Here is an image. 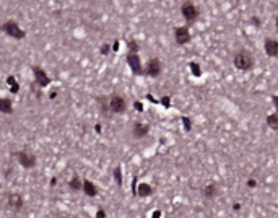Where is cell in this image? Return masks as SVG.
I'll return each instance as SVG.
<instances>
[{"instance_id": "1f68e13d", "label": "cell", "mask_w": 278, "mask_h": 218, "mask_svg": "<svg viewBox=\"0 0 278 218\" xmlns=\"http://www.w3.org/2000/svg\"><path fill=\"white\" fill-rule=\"evenodd\" d=\"M135 107H137V109H138V111H143V106H141V104H140V103H135Z\"/></svg>"}, {"instance_id": "52a82bcc", "label": "cell", "mask_w": 278, "mask_h": 218, "mask_svg": "<svg viewBox=\"0 0 278 218\" xmlns=\"http://www.w3.org/2000/svg\"><path fill=\"white\" fill-rule=\"evenodd\" d=\"M125 60H127V65L130 67V70H132L133 75H145V68H143V65H141V60H140L138 54H127Z\"/></svg>"}, {"instance_id": "603a6c76", "label": "cell", "mask_w": 278, "mask_h": 218, "mask_svg": "<svg viewBox=\"0 0 278 218\" xmlns=\"http://www.w3.org/2000/svg\"><path fill=\"white\" fill-rule=\"evenodd\" d=\"M189 67H190L192 75H194V77H200L202 75V70H200V65H198V64H194V62H192Z\"/></svg>"}, {"instance_id": "d4e9b609", "label": "cell", "mask_w": 278, "mask_h": 218, "mask_svg": "<svg viewBox=\"0 0 278 218\" xmlns=\"http://www.w3.org/2000/svg\"><path fill=\"white\" fill-rule=\"evenodd\" d=\"M272 101H273V104H275V109H276V112H278V95L272 96Z\"/></svg>"}, {"instance_id": "ba28073f", "label": "cell", "mask_w": 278, "mask_h": 218, "mask_svg": "<svg viewBox=\"0 0 278 218\" xmlns=\"http://www.w3.org/2000/svg\"><path fill=\"white\" fill-rule=\"evenodd\" d=\"M174 41L177 42L179 46L189 44V42L192 41L189 26H177V28H174Z\"/></svg>"}, {"instance_id": "f1b7e54d", "label": "cell", "mask_w": 278, "mask_h": 218, "mask_svg": "<svg viewBox=\"0 0 278 218\" xmlns=\"http://www.w3.org/2000/svg\"><path fill=\"white\" fill-rule=\"evenodd\" d=\"M252 21H254L255 26H260V25H262V23H259V18H255V16H252Z\"/></svg>"}, {"instance_id": "d6986e66", "label": "cell", "mask_w": 278, "mask_h": 218, "mask_svg": "<svg viewBox=\"0 0 278 218\" xmlns=\"http://www.w3.org/2000/svg\"><path fill=\"white\" fill-rule=\"evenodd\" d=\"M265 122H267V125H268V129L278 130V112L268 114V116L265 117Z\"/></svg>"}, {"instance_id": "e0dca14e", "label": "cell", "mask_w": 278, "mask_h": 218, "mask_svg": "<svg viewBox=\"0 0 278 218\" xmlns=\"http://www.w3.org/2000/svg\"><path fill=\"white\" fill-rule=\"evenodd\" d=\"M69 189H70V191H73V192L83 191V181H81V177L78 176V174H75V176H73L72 179L69 181Z\"/></svg>"}, {"instance_id": "8992f818", "label": "cell", "mask_w": 278, "mask_h": 218, "mask_svg": "<svg viewBox=\"0 0 278 218\" xmlns=\"http://www.w3.org/2000/svg\"><path fill=\"white\" fill-rule=\"evenodd\" d=\"M31 70H33V75H34V83L38 85L39 88H46V87H49V85H50L52 80H50V77L46 73V70H44L42 67L33 65Z\"/></svg>"}, {"instance_id": "9a60e30c", "label": "cell", "mask_w": 278, "mask_h": 218, "mask_svg": "<svg viewBox=\"0 0 278 218\" xmlns=\"http://www.w3.org/2000/svg\"><path fill=\"white\" fill-rule=\"evenodd\" d=\"M83 192H85V196H88V197H96L98 196V187L89 179H83Z\"/></svg>"}, {"instance_id": "3957f363", "label": "cell", "mask_w": 278, "mask_h": 218, "mask_svg": "<svg viewBox=\"0 0 278 218\" xmlns=\"http://www.w3.org/2000/svg\"><path fill=\"white\" fill-rule=\"evenodd\" d=\"M0 30H2L3 34H7L8 38H13V39H23L26 36V31L21 30L20 25L15 20H7L0 26Z\"/></svg>"}, {"instance_id": "4fadbf2b", "label": "cell", "mask_w": 278, "mask_h": 218, "mask_svg": "<svg viewBox=\"0 0 278 218\" xmlns=\"http://www.w3.org/2000/svg\"><path fill=\"white\" fill-rule=\"evenodd\" d=\"M218 194H220V187H218L216 182H208L207 186H203V187H202V196L205 197L207 200H213V199H216Z\"/></svg>"}, {"instance_id": "4316f807", "label": "cell", "mask_w": 278, "mask_h": 218, "mask_svg": "<svg viewBox=\"0 0 278 218\" xmlns=\"http://www.w3.org/2000/svg\"><path fill=\"white\" fill-rule=\"evenodd\" d=\"M112 50H114V52H117V50H119V39H116L114 44H112Z\"/></svg>"}, {"instance_id": "ffe728a7", "label": "cell", "mask_w": 278, "mask_h": 218, "mask_svg": "<svg viewBox=\"0 0 278 218\" xmlns=\"http://www.w3.org/2000/svg\"><path fill=\"white\" fill-rule=\"evenodd\" d=\"M7 83L10 85V91H12V93H18V91H20V83L16 82V78L13 75L7 77Z\"/></svg>"}, {"instance_id": "277c9868", "label": "cell", "mask_w": 278, "mask_h": 218, "mask_svg": "<svg viewBox=\"0 0 278 218\" xmlns=\"http://www.w3.org/2000/svg\"><path fill=\"white\" fill-rule=\"evenodd\" d=\"M181 13H182L184 20L187 21V25H192V23H195L198 20V16H200V8L192 2H184L181 5Z\"/></svg>"}, {"instance_id": "4dcf8cb0", "label": "cell", "mask_w": 278, "mask_h": 218, "mask_svg": "<svg viewBox=\"0 0 278 218\" xmlns=\"http://www.w3.org/2000/svg\"><path fill=\"white\" fill-rule=\"evenodd\" d=\"M239 208H241V204H237V202H236L234 205H232V210H236V212H237Z\"/></svg>"}, {"instance_id": "836d02e7", "label": "cell", "mask_w": 278, "mask_h": 218, "mask_svg": "<svg viewBox=\"0 0 278 218\" xmlns=\"http://www.w3.org/2000/svg\"><path fill=\"white\" fill-rule=\"evenodd\" d=\"M275 21H276V33H278V16L275 18Z\"/></svg>"}, {"instance_id": "5bb4252c", "label": "cell", "mask_w": 278, "mask_h": 218, "mask_svg": "<svg viewBox=\"0 0 278 218\" xmlns=\"http://www.w3.org/2000/svg\"><path fill=\"white\" fill-rule=\"evenodd\" d=\"M96 101H98V106H99L101 114L106 116V117H111L112 112H111V107H109V96H98Z\"/></svg>"}, {"instance_id": "e575fe53", "label": "cell", "mask_w": 278, "mask_h": 218, "mask_svg": "<svg viewBox=\"0 0 278 218\" xmlns=\"http://www.w3.org/2000/svg\"><path fill=\"white\" fill-rule=\"evenodd\" d=\"M55 218H64V216H55Z\"/></svg>"}, {"instance_id": "44dd1931", "label": "cell", "mask_w": 278, "mask_h": 218, "mask_svg": "<svg viewBox=\"0 0 278 218\" xmlns=\"http://www.w3.org/2000/svg\"><path fill=\"white\" fill-rule=\"evenodd\" d=\"M127 47H129V54H138L140 50V44L135 41V39H132V41L127 42Z\"/></svg>"}, {"instance_id": "8fae6325", "label": "cell", "mask_w": 278, "mask_h": 218, "mask_svg": "<svg viewBox=\"0 0 278 218\" xmlns=\"http://www.w3.org/2000/svg\"><path fill=\"white\" fill-rule=\"evenodd\" d=\"M7 204H8V207L12 208L15 213H18V212L23 208L25 200H23V197H21V194H18V192H12V194H8Z\"/></svg>"}, {"instance_id": "f546056e", "label": "cell", "mask_w": 278, "mask_h": 218, "mask_svg": "<svg viewBox=\"0 0 278 218\" xmlns=\"http://www.w3.org/2000/svg\"><path fill=\"white\" fill-rule=\"evenodd\" d=\"M55 96H57V91H50V93H49V98H50V99H54Z\"/></svg>"}, {"instance_id": "cb8c5ba5", "label": "cell", "mask_w": 278, "mask_h": 218, "mask_svg": "<svg viewBox=\"0 0 278 218\" xmlns=\"http://www.w3.org/2000/svg\"><path fill=\"white\" fill-rule=\"evenodd\" d=\"M111 50H112V47H111L109 44H106V42H104V44H103V46H101V47H99V52L103 54V55H107V54L111 52Z\"/></svg>"}, {"instance_id": "7a4b0ae2", "label": "cell", "mask_w": 278, "mask_h": 218, "mask_svg": "<svg viewBox=\"0 0 278 218\" xmlns=\"http://www.w3.org/2000/svg\"><path fill=\"white\" fill-rule=\"evenodd\" d=\"M13 156L18 159V164H21V168L25 169H33L38 164L36 155L31 153L30 150H16L13 151Z\"/></svg>"}, {"instance_id": "d6a6232c", "label": "cell", "mask_w": 278, "mask_h": 218, "mask_svg": "<svg viewBox=\"0 0 278 218\" xmlns=\"http://www.w3.org/2000/svg\"><path fill=\"white\" fill-rule=\"evenodd\" d=\"M55 184H57V179H55V177H54V179H50V187L55 186Z\"/></svg>"}, {"instance_id": "83f0119b", "label": "cell", "mask_w": 278, "mask_h": 218, "mask_svg": "<svg viewBox=\"0 0 278 218\" xmlns=\"http://www.w3.org/2000/svg\"><path fill=\"white\" fill-rule=\"evenodd\" d=\"M255 184H257V182H255L254 179H249V181H247V187H255Z\"/></svg>"}, {"instance_id": "30bf717a", "label": "cell", "mask_w": 278, "mask_h": 218, "mask_svg": "<svg viewBox=\"0 0 278 218\" xmlns=\"http://www.w3.org/2000/svg\"><path fill=\"white\" fill-rule=\"evenodd\" d=\"M148 132H150V124H145V122H133V125H132V129H130V134H132V137L133 139H137V140H140V139H145L146 135H148Z\"/></svg>"}, {"instance_id": "7402d4cb", "label": "cell", "mask_w": 278, "mask_h": 218, "mask_svg": "<svg viewBox=\"0 0 278 218\" xmlns=\"http://www.w3.org/2000/svg\"><path fill=\"white\" fill-rule=\"evenodd\" d=\"M114 179H116V182H117V186L121 187V186H122V168H121V166L114 168Z\"/></svg>"}, {"instance_id": "484cf974", "label": "cell", "mask_w": 278, "mask_h": 218, "mask_svg": "<svg viewBox=\"0 0 278 218\" xmlns=\"http://www.w3.org/2000/svg\"><path fill=\"white\" fill-rule=\"evenodd\" d=\"M96 218H106V212H103V210H98V213H96Z\"/></svg>"}, {"instance_id": "2e32d148", "label": "cell", "mask_w": 278, "mask_h": 218, "mask_svg": "<svg viewBox=\"0 0 278 218\" xmlns=\"http://www.w3.org/2000/svg\"><path fill=\"white\" fill-rule=\"evenodd\" d=\"M0 112L7 114V116L13 114V103H12L10 98H2L0 99Z\"/></svg>"}, {"instance_id": "9c48e42d", "label": "cell", "mask_w": 278, "mask_h": 218, "mask_svg": "<svg viewBox=\"0 0 278 218\" xmlns=\"http://www.w3.org/2000/svg\"><path fill=\"white\" fill-rule=\"evenodd\" d=\"M161 70H163V65H161V60L158 59V57H151L145 65V75L146 77L156 78L161 73Z\"/></svg>"}, {"instance_id": "6da1fadb", "label": "cell", "mask_w": 278, "mask_h": 218, "mask_svg": "<svg viewBox=\"0 0 278 218\" xmlns=\"http://www.w3.org/2000/svg\"><path fill=\"white\" fill-rule=\"evenodd\" d=\"M232 64L237 70H242V72H247V70H252V67L255 64V59L251 50L247 49H239L236 50L234 55H232Z\"/></svg>"}, {"instance_id": "5b68a950", "label": "cell", "mask_w": 278, "mask_h": 218, "mask_svg": "<svg viewBox=\"0 0 278 218\" xmlns=\"http://www.w3.org/2000/svg\"><path fill=\"white\" fill-rule=\"evenodd\" d=\"M109 107L112 114H124L127 111V99L119 93L109 95Z\"/></svg>"}, {"instance_id": "7c38bea8", "label": "cell", "mask_w": 278, "mask_h": 218, "mask_svg": "<svg viewBox=\"0 0 278 218\" xmlns=\"http://www.w3.org/2000/svg\"><path fill=\"white\" fill-rule=\"evenodd\" d=\"M264 50L265 54L272 57V59H276L278 57V41L275 38H265L264 41Z\"/></svg>"}, {"instance_id": "ac0fdd59", "label": "cell", "mask_w": 278, "mask_h": 218, "mask_svg": "<svg viewBox=\"0 0 278 218\" xmlns=\"http://www.w3.org/2000/svg\"><path fill=\"white\" fill-rule=\"evenodd\" d=\"M153 194V187L146 182H141V184L137 186V196L138 197H150Z\"/></svg>"}]
</instances>
